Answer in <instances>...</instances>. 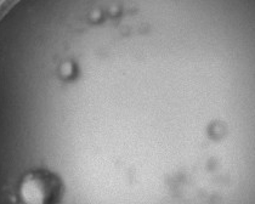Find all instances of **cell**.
<instances>
[{
    "label": "cell",
    "instance_id": "6da1fadb",
    "mask_svg": "<svg viewBox=\"0 0 255 204\" xmlns=\"http://www.w3.org/2000/svg\"><path fill=\"white\" fill-rule=\"evenodd\" d=\"M60 196V181L48 172L30 174L21 185V197L26 204H56Z\"/></svg>",
    "mask_w": 255,
    "mask_h": 204
}]
</instances>
